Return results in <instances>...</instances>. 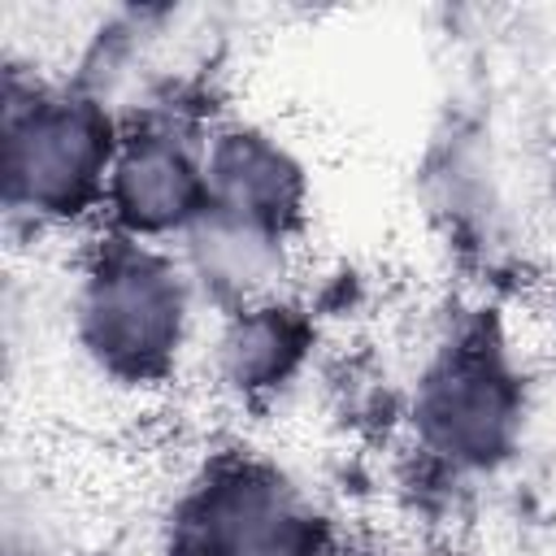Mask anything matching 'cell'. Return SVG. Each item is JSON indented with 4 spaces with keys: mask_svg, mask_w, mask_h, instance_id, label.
Wrapping results in <instances>:
<instances>
[{
    "mask_svg": "<svg viewBox=\"0 0 556 556\" xmlns=\"http://www.w3.org/2000/svg\"><path fill=\"white\" fill-rule=\"evenodd\" d=\"M204 313L174 248L91 230L74 256L65 326L83 365L122 391L165 387L195 339Z\"/></svg>",
    "mask_w": 556,
    "mask_h": 556,
    "instance_id": "cell-1",
    "label": "cell"
},
{
    "mask_svg": "<svg viewBox=\"0 0 556 556\" xmlns=\"http://www.w3.org/2000/svg\"><path fill=\"white\" fill-rule=\"evenodd\" d=\"M122 117L74 78L4 65L0 87V200L9 226L30 235L100 226Z\"/></svg>",
    "mask_w": 556,
    "mask_h": 556,
    "instance_id": "cell-2",
    "label": "cell"
},
{
    "mask_svg": "<svg viewBox=\"0 0 556 556\" xmlns=\"http://www.w3.org/2000/svg\"><path fill=\"white\" fill-rule=\"evenodd\" d=\"M530 378L495 313L460 317L421 361L408 391V430L443 478H491L526 439Z\"/></svg>",
    "mask_w": 556,
    "mask_h": 556,
    "instance_id": "cell-3",
    "label": "cell"
},
{
    "mask_svg": "<svg viewBox=\"0 0 556 556\" xmlns=\"http://www.w3.org/2000/svg\"><path fill=\"white\" fill-rule=\"evenodd\" d=\"M156 556H348L330 517L269 456L208 452L169 495Z\"/></svg>",
    "mask_w": 556,
    "mask_h": 556,
    "instance_id": "cell-4",
    "label": "cell"
},
{
    "mask_svg": "<svg viewBox=\"0 0 556 556\" xmlns=\"http://www.w3.org/2000/svg\"><path fill=\"white\" fill-rule=\"evenodd\" d=\"M204 130L165 113L126 117L96 230L174 248L208 208Z\"/></svg>",
    "mask_w": 556,
    "mask_h": 556,
    "instance_id": "cell-5",
    "label": "cell"
},
{
    "mask_svg": "<svg viewBox=\"0 0 556 556\" xmlns=\"http://www.w3.org/2000/svg\"><path fill=\"white\" fill-rule=\"evenodd\" d=\"M208 208L295 243L313 208V174L304 156L265 122L217 117L204 130Z\"/></svg>",
    "mask_w": 556,
    "mask_h": 556,
    "instance_id": "cell-6",
    "label": "cell"
},
{
    "mask_svg": "<svg viewBox=\"0 0 556 556\" xmlns=\"http://www.w3.org/2000/svg\"><path fill=\"white\" fill-rule=\"evenodd\" d=\"M321 326L291 291L213 317L208 374L239 408H265L287 395L313 365Z\"/></svg>",
    "mask_w": 556,
    "mask_h": 556,
    "instance_id": "cell-7",
    "label": "cell"
},
{
    "mask_svg": "<svg viewBox=\"0 0 556 556\" xmlns=\"http://www.w3.org/2000/svg\"><path fill=\"white\" fill-rule=\"evenodd\" d=\"M204 313L222 317L287 291L295 243L204 208V217L174 243Z\"/></svg>",
    "mask_w": 556,
    "mask_h": 556,
    "instance_id": "cell-8",
    "label": "cell"
},
{
    "mask_svg": "<svg viewBox=\"0 0 556 556\" xmlns=\"http://www.w3.org/2000/svg\"><path fill=\"white\" fill-rule=\"evenodd\" d=\"M61 556H122V552H113V547H96V543H74V547H65Z\"/></svg>",
    "mask_w": 556,
    "mask_h": 556,
    "instance_id": "cell-9",
    "label": "cell"
}]
</instances>
